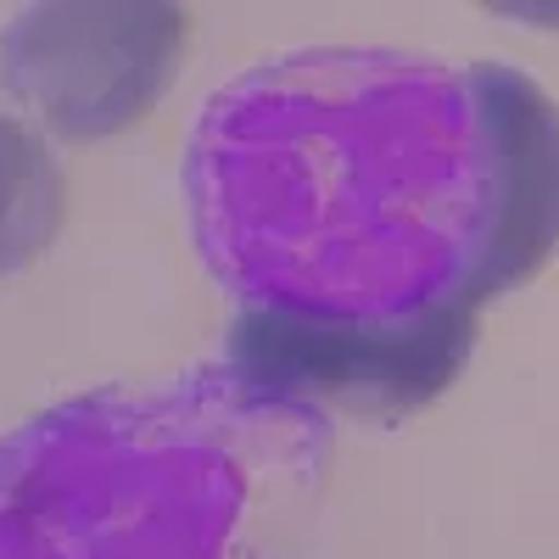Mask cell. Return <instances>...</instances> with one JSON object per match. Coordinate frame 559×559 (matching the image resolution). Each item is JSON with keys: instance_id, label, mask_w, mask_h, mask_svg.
Segmentation results:
<instances>
[{"instance_id": "obj_1", "label": "cell", "mask_w": 559, "mask_h": 559, "mask_svg": "<svg viewBox=\"0 0 559 559\" xmlns=\"http://www.w3.org/2000/svg\"><path fill=\"white\" fill-rule=\"evenodd\" d=\"M185 213L229 358L331 403H431L559 247V107L503 62L313 45L197 112Z\"/></svg>"}, {"instance_id": "obj_2", "label": "cell", "mask_w": 559, "mask_h": 559, "mask_svg": "<svg viewBox=\"0 0 559 559\" xmlns=\"http://www.w3.org/2000/svg\"><path fill=\"white\" fill-rule=\"evenodd\" d=\"M331 464V408L241 358L96 386L0 437V559H308Z\"/></svg>"}, {"instance_id": "obj_3", "label": "cell", "mask_w": 559, "mask_h": 559, "mask_svg": "<svg viewBox=\"0 0 559 559\" xmlns=\"http://www.w3.org/2000/svg\"><path fill=\"white\" fill-rule=\"evenodd\" d=\"M179 0H28L0 34V90L62 140H112L179 79Z\"/></svg>"}, {"instance_id": "obj_4", "label": "cell", "mask_w": 559, "mask_h": 559, "mask_svg": "<svg viewBox=\"0 0 559 559\" xmlns=\"http://www.w3.org/2000/svg\"><path fill=\"white\" fill-rule=\"evenodd\" d=\"M68 213L62 163L45 134L23 118L0 112V280L23 274L57 241Z\"/></svg>"}, {"instance_id": "obj_5", "label": "cell", "mask_w": 559, "mask_h": 559, "mask_svg": "<svg viewBox=\"0 0 559 559\" xmlns=\"http://www.w3.org/2000/svg\"><path fill=\"white\" fill-rule=\"evenodd\" d=\"M481 12L509 17V23H526V28H554L559 34V0H476Z\"/></svg>"}]
</instances>
